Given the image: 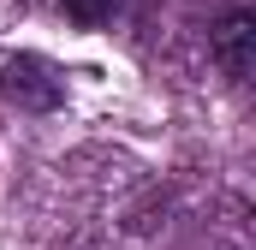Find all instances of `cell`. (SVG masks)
I'll use <instances>...</instances> for the list:
<instances>
[{
	"mask_svg": "<svg viewBox=\"0 0 256 250\" xmlns=\"http://www.w3.org/2000/svg\"><path fill=\"white\" fill-rule=\"evenodd\" d=\"M0 90H6V102H18L24 114H54V108L66 102V78L42 60V54H18V60H6Z\"/></svg>",
	"mask_w": 256,
	"mask_h": 250,
	"instance_id": "1",
	"label": "cell"
},
{
	"mask_svg": "<svg viewBox=\"0 0 256 250\" xmlns=\"http://www.w3.org/2000/svg\"><path fill=\"white\" fill-rule=\"evenodd\" d=\"M208 48H214V66L232 78V84H250L256 72V12L250 6H226L208 30Z\"/></svg>",
	"mask_w": 256,
	"mask_h": 250,
	"instance_id": "2",
	"label": "cell"
},
{
	"mask_svg": "<svg viewBox=\"0 0 256 250\" xmlns=\"http://www.w3.org/2000/svg\"><path fill=\"white\" fill-rule=\"evenodd\" d=\"M60 6L78 18V24H108V18H114L126 0H60Z\"/></svg>",
	"mask_w": 256,
	"mask_h": 250,
	"instance_id": "3",
	"label": "cell"
}]
</instances>
